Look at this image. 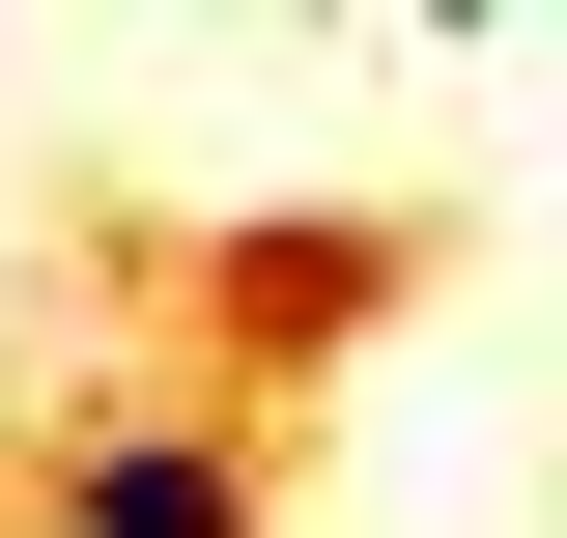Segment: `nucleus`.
I'll use <instances>...</instances> for the list:
<instances>
[{"instance_id": "nucleus-1", "label": "nucleus", "mask_w": 567, "mask_h": 538, "mask_svg": "<svg viewBox=\"0 0 567 538\" xmlns=\"http://www.w3.org/2000/svg\"><path fill=\"white\" fill-rule=\"evenodd\" d=\"M29 510H58V538H256V454H227L199 397H85Z\"/></svg>"}]
</instances>
